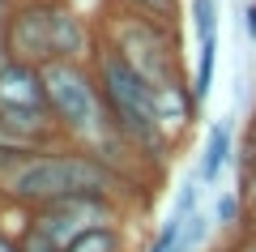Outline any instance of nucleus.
<instances>
[{
  "label": "nucleus",
  "instance_id": "1",
  "mask_svg": "<svg viewBox=\"0 0 256 252\" xmlns=\"http://www.w3.org/2000/svg\"><path fill=\"white\" fill-rule=\"evenodd\" d=\"M132 184L137 180H128L102 154L73 145V141H60V145L26 154L13 167V175L0 184V197L18 209H38L60 197H73V192H116V197H124Z\"/></svg>",
  "mask_w": 256,
  "mask_h": 252
},
{
  "label": "nucleus",
  "instance_id": "2",
  "mask_svg": "<svg viewBox=\"0 0 256 252\" xmlns=\"http://www.w3.org/2000/svg\"><path fill=\"white\" fill-rule=\"evenodd\" d=\"M90 64H94V73H98V86H102V99H107L116 133L128 141V150L137 154L141 167L154 175L175 150V145L166 141L162 124H158V86L141 77L107 39H98Z\"/></svg>",
  "mask_w": 256,
  "mask_h": 252
},
{
  "label": "nucleus",
  "instance_id": "3",
  "mask_svg": "<svg viewBox=\"0 0 256 252\" xmlns=\"http://www.w3.org/2000/svg\"><path fill=\"white\" fill-rule=\"evenodd\" d=\"M98 30L154 86L188 77V64H184V52H180V26H171V22H158L150 13H137V9H124L120 5L116 13H107L98 22Z\"/></svg>",
  "mask_w": 256,
  "mask_h": 252
},
{
  "label": "nucleus",
  "instance_id": "4",
  "mask_svg": "<svg viewBox=\"0 0 256 252\" xmlns=\"http://www.w3.org/2000/svg\"><path fill=\"white\" fill-rule=\"evenodd\" d=\"M116 222H124V197H116V192H73V197L30 209V226H38L64 248L94 226H116Z\"/></svg>",
  "mask_w": 256,
  "mask_h": 252
},
{
  "label": "nucleus",
  "instance_id": "5",
  "mask_svg": "<svg viewBox=\"0 0 256 252\" xmlns=\"http://www.w3.org/2000/svg\"><path fill=\"white\" fill-rule=\"evenodd\" d=\"M56 5L60 0H18V9L9 18L13 60L38 64V69L60 60V52H56Z\"/></svg>",
  "mask_w": 256,
  "mask_h": 252
},
{
  "label": "nucleus",
  "instance_id": "6",
  "mask_svg": "<svg viewBox=\"0 0 256 252\" xmlns=\"http://www.w3.org/2000/svg\"><path fill=\"white\" fill-rule=\"evenodd\" d=\"M0 107H47L43 69L26 60L0 64Z\"/></svg>",
  "mask_w": 256,
  "mask_h": 252
},
{
  "label": "nucleus",
  "instance_id": "7",
  "mask_svg": "<svg viewBox=\"0 0 256 252\" xmlns=\"http://www.w3.org/2000/svg\"><path fill=\"white\" fill-rule=\"evenodd\" d=\"M230 162H235V128H230V120H222V124H214L210 133H205V150H201V162H196V180L210 188V184L222 180V171H226Z\"/></svg>",
  "mask_w": 256,
  "mask_h": 252
},
{
  "label": "nucleus",
  "instance_id": "8",
  "mask_svg": "<svg viewBox=\"0 0 256 252\" xmlns=\"http://www.w3.org/2000/svg\"><path fill=\"white\" fill-rule=\"evenodd\" d=\"M64 252H128V235H124V222L116 226H94V231L77 235Z\"/></svg>",
  "mask_w": 256,
  "mask_h": 252
},
{
  "label": "nucleus",
  "instance_id": "9",
  "mask_svg": "<svg viewBox=\"0 0 256 252\" xmlns=\"http://www.w3.org/2000/svg\"><path fill=\"white\" fill-rule=\"evenodd\" d=\"M214 214H201V209H196V214L188 218V222H184V231H180V243H175V252H201L205 243H210V231H214Z\"/></svg>",
  "mask_w": 256,
  "mask_h": 252
},
{
  "label": "nucleus",
  "instance_id": "10",
  "mask_svg": "<svg viewBox=\"0 0 256 252\" xmlns=\"http://www.w3.org/2000/svg\"><path fill=\"white\" fill-rule=\"evenodd\" d=\"M184 222H188V214H180V209H171V214L158 222V231H154V239L146 243V252H175V243H180V231H184Z\"/></svg>",
  "mask_w": 256,
  "mask_h": 252
},
{
  "label": "nucleus",
  "instance_id": "11",
  "mask_svg": "<svg viewBox=\"0 0 256 252\" xmlns=\"http://www.w3.org/2000/svg\"><path fill=\"white\" fill-rule=\"evenodd\" d=\"M116 5L137 9V13H150V18L171 22V26H180V18H184V5H180V0H116Z\"/></svg>",
  "mask_w": 256,
  "mask_h": 252
},
{
  "label": "nucleus",
  "instance_id": "12",
  "mask_svg": "<svg viewBox=\"0 0 256 252\" xmlns=\"http://www.w3.org/2000/svg\"><path fill=\"white\" fill-rule=\"evenodd\" d=\"M244 205H248L244 192H222V197L214 201V222H218L222 231L239 226V222H244Z\"/></svg>",
  "mask_w": 256,
  "mask_h": 252
},
{
  "label": "nucleus",
  "instance_id": "13",
  "mask_svg": "<svg viewBox=\"0 0 256 252\" xmlns=\"http://www.w3.org/2000/svg\"><path fill=\"white\" fill-rule=\"evenodd\" d=\"M22 252H64V243H56L52 235H43L38 226H26V231H22Z\"/></svg>",
  "mask_w": 256,
  "mask_h": 252
},
{
  "label": "nucleus",
  "instance_id": "14",
  "mask_svg": "<svg viewBox=\"0 0 256 252\" xmlns=\"http://www.w3.org/2000/svg\"><path fill=\"white\" fill-rule=\"evenodd\" d=\"M0 252H22V226L9 231V226L0 222Z\"/></svg>",
  "mask_w": 256,
  "mask_h": 252
},
{
  "label": "nucleus",
  "instance_id": "15",
  "mask_svg": "<svg viewBox=\"0 0 256 252\" xmlns=\"http://www.w3.org/2000/svg\"><path fill=\"white\" fill-rule=\"evenodd\" d=\"M13 52H9V22H0V64H9Z\"/></svg>",
  "mask_w": 256,
  "mask_h": 252
},
{
  "label": "nucleus",
  "instance_id": "16",
  "mask_svg": "<svg viewBox=\"0 0 256 252\" xmlns=\"http://www.w3.org/2000/svg\"><path fill=\"white\" fill-rule=\"evenodd\" d=\"M244 30L248 39H256V0H248V9H244Z\"/></svg>",
  "mask_w": 256,
  "mask_h": 252
},
{
  "label": "nucleus",
  "instance_id": "17",
  "mask_svg": "<svg viewBox=\"0 0 256 252\" xmlns=\"http://www.w3.org/2000/svg\"><path fill=\"white\" fill-rule=\"evenodd\" d=\"M13 9H18V0H0V22H9Z\"/></svg>",
  "mask_w": 256,
  "mask_h": 252
},
{
  "label": "nucleus",
  "instance_id": "18",
  "mask_svg": "<svg viewBox=\"0 0 256 252\" xmlns=\"http://www.w3.org/2000/svg\"><path fill=\"white\" fill-rule=\"evenodd\" d=\"M252 154H256V120H252Z\"/></svg>",
  "mask_w": 256,
  "mask_h": 252
},
{
  "label": "nucleus",
  "instance_id": "19",
  "mask_svg": "<svg viewBox=\"0 0 256 252\" xmlns=\"http://www.w3.org/2000/svg\"><path fill=\"white\" fill-rule=\"evenodd\" d=\"M248 205H252V214H256V192H252V201H248Z\"/></svg>",
  "mask_w": 256,
  "mask_h": 252
}]
</instances>
